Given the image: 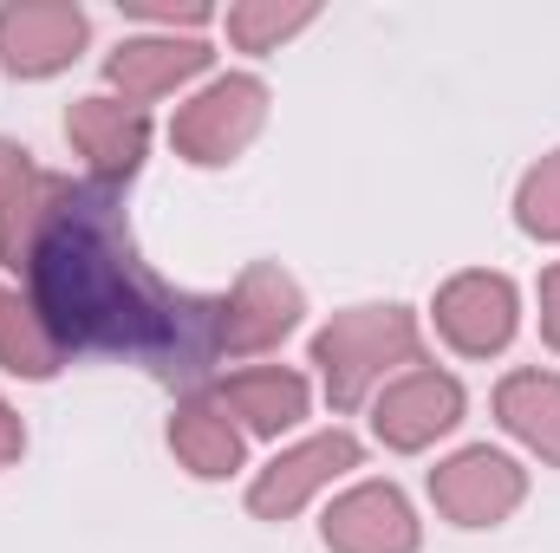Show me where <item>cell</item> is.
Masks as SVG:
<instances>
[{
  "mask_svg": "<svg viewBox=\"0 0 560 553\" xmlns=\"http://www.w3.org/2000/svg\"><path fill=\"white\" fill-rule=\"evenodd\" d=\"M33 176H39L33 150H26V143H13V138H0V209H7V202H13Z\"/></svg>",
  "mask_w": 560,
  "mask_h": 553,
  "instance_id": "ffe728a7",
  "label": "cell"
},
{
  "mask_svg": "<svg viewBox=\"0 0 560 553\" xmlns=\"http://www.w3.org/2000/svg\"><path fill=\"white\" fill-rule=\"evenodd\" d=\"M436 332L450 352L463 358H495L509 352L515 326H522V293L509 274H489V268H469V274H450L436 286Z\"/></svg>",
  "mask_w": 560,
  "mask_h": 553,
  "instance_id": "5b68a950",
  "label": "cell"
},
{
  "mask_svg": "<svg viewBox=\"0 0 560 553\" xmlns=\"http://www.w3.org/2000/svg\"><path fill=\"white\" fill-rule=\"evenodd\" d=\"M430 502L456 528H502L528 502V469L515 456L476 443V449H456L450 462L430 469Z\"/></svg>",
  "mask_w": 560,
  "mask_h": 553,
  "instance_id": "277c9868",
  "label": "cell"
},
{
  "mask_svg": "<svg viewBox=\"0 0 560 553\" xmlns=\"http://www.w3.org/2000/svg\"><path fill=\"white\" fill-rule=\"evenodd\" d=\"M515 222H522V235H535V242H560V150L541 156V163L522 176V189H515Z\"/></svg>",
  "mask_w": 560,
  "mask_h": 553,
  "instance_id": "ac0fdd59",
  "label": "cell"
},
{
  "mask_svg": "<svg viewBox=\"0 0 560 553\" xmlns=\"http://www.w3.org/2000/svg\"><path fill=\"white\" fill-rule=\"evenodd\" d=\"M541 339L560 352V261L541 274Z\"/></svg>",
  "mask_w": 560,
  "mask_h": 553,
  "instance_id": "7402d4cb",
  "label": "cell"
},
{
  "mask_svg": "<svg viewBox=\"0 0 560 553\" xmlns=\"http://www.w3.org/2000/svg\"><path fill=\"white\" fill-rule=\"evenodd\" d=\"M359 456H365V449H359L352 430H319V436L280 449L275 462L248 482V515H255V521H287V515H300L319 489H332L346 469H359Z\"/></svg>",
  "mask_w": 560,
  "mask_h": 553,
  "instance_id": "8992f818",
  "label": "cell"
},
{
  "mask_svg": "<svg viewBox=\"0 0 560 553\" xmlns=\"http://www.w3.org/2000/svg\"><path fill=\"white\" fill-rule=\"evenodd\" d=\"M319 541L332 553H418L423 528L398 482H359L319 515Z\"/></svg>",
  "mask_w": 560,
  "mask_h": 553,
  "instance_id": "9c48e42d",
  "label": "cell"
},
{
  "mask_svg": "<svg viewBox=\"0 0 560 553\" xmlns=\"http://www.w3.org/2000/svg\"><path fill=\"white\" fill-rule=\"evenodd\" d=\"M26 456V423H20V411L0 398V469H13Z\"/></svg>",
  "mask_w": 560,
  "mask_h": 553,
  "instance_id": "44dd1931",
  "label": "cell"
},
{
  "mask_svg": "<svg viewBox=\"0 0 560 553\" xmlns=\"http://www.w3.org/2000/svg\"><path fill=\"white\" fill-rule=\"evenodd\" d=\"M66 143L85 156L92 183L118 189V183L138 176L143 150H150V118H143V105H131V98H72Z\"/></svg>",
  "mask_w": 560,
  "mask_h": 553,
  "instance_id": "8fae6325",
  "label": "cell"
},
{
  "mask_svg": "<svg viewBox=\"0 0 560 553\" xmlns=\"http://www.w3.org/2000/svg\"><path fill=\"white\" fill-rule=\"evenodd\" d=\"M92 39L85 7L72 0H7L0 7V66L13 79H52L66 72Z\"/></svg>",
  "mask_w": 560,
  "mask_h": 553,
  "instance_id": "52a82bcc",
  "label": "cell"
},
{
  "mask_svg": "<svg viewBox=\"0 0 560 553\" xmlns=\"http://www.w3.org/2000/svg\"><path fill=\"white\" fill-rule=\"evenodd\" d=\"M319 20L313 0H235L229 7V46L235 52H275L280 39L306 33Z\"/></svg>",
  "mask_w": 560,
  "mask_h": 553,
  "instance_id": "e0dca14e",
  "label": "cell"
},
{
  "mask_svg": "<svg viewBox=\"0 0 560 553\" xmlns=\"http://www.w3.org/2000/svg\"><path fill=\"white\" fill-rule=\"evenodd\" d=\"M495 423L528 443L548 469H560V372H509L495 385Z\"/></svg>",
  "mask_w": 560,
  "mask_h": 553,
  "instance_id": "9a60e30c",
  "label": "cell"
},
{
  "mask_svg": "<svg viewBox=\"0 0 560 553\" xmlns=\"http://www.w3.org/2000/svg\"><path fill=\"white\" fill-rule=\"evenodd\" d=\"M26 299L59 352H98L196 391L222 358L229 293H176L138 255L118 189L52 176L46 215L26 248Z\"/></svg>",
  "mask_w": 560,
  "mask_h": 553,
  "instance_id": "6da1fadb",
  "label": "cell"
},
{
  "mask_svg": "<svg viewBox=\"0 0 560 553\" xmlns=\"http://www.w3.org/2000/svg\"><path fill=\"white\" fill-rule=\"evenodd\" d=\"M209 39H196V33H138V39H118L112 52H105V79L143 105V98H163V92H176V85H189V79H202L209 72Z\"/></svg>",
  "mask_w": 560,
  "mask_h": 553,
  "instance_id": "7c38bea8",
  "label": "cell"
},
{
  "mask_svg": "<svg viewBox=\"0 0 560 553\" xmlns=\"http://www.w3.org/2000/svg\"><path fill=\"white\" fill-rule=\"evenodd\" d=\"M0 365H7L13 378H33V385L59 378V365H66V352H59V339L39 326L33 299L13 293V286H0Z\"/></svg>",
  "mask_w": 560,
  "mask_h": 553,
  "instance_id": "2e32d148",
  "label": "cell"
},
{
  "mask_svg": "<svg viewBox=\"0 0 560 553\" xmlns=\"http://www.w3.org/2000/svg\"><path fill=\"white\" fill-rule=\"evenodd\" d=\"M118 7H125L131 20H156V26H170V33H176V26H189V33L209 26V7H202V0H118Z\"/></svg>",
  "mask_w": 560,
  "mask_h": 553,
  "instance_id": "d6986e66",
  "label": "cell"
},
{
  "mask_svg": "<svg viewBox=\"0 0 560 553\" xmlns=\"http://www.w3.org/2000/svg\"><path fill=\"white\" fill-rule=\"evenodd\" d=\"M209 398L242 423V436H287L306 423V404H313V391L293 365H248V372L222 378Z\"/></svg>",
  "mask_w": 560,
  "mask_h": 553,
  "instance_id": "4fadbf2b",
  "label": "cell"
},
{
  "mask_svg": "<svg viewBox=\"0 0 560 553\" xmlns=\"http://www.w3.org/2000/svg\"><path fill=\"white\" fill-rule=\"evenodd\" d=\"M261 125H268V85L255 72H229L170 118V150L196 169H222L261 138Z\"/></svg>",
  "mask_w": 560,
  "mask_h": 553,
  "instance_id": "3957f363",
  "label": "cell"
},
{
  "mask_svg": "<svg viewBox=\"0 0 560 553\" xmlns=\"http://www.w3.org/2000/svg\"><path fill=\"white\" fill-rule=\"evenodd\" d=\"M463 411H469V398H463V385H456L450 372H436V365H411L405 378H392V385L378 391V404H372V430H378L385 449L418 456V449H430L436 436H450V430L463 423Z\"/></svg>",
  "mask_w": 560,
  "mask_h": 553,
  "instance_id": "ba28073f",
  "label": "cell"
},
{
  "mask_svg": "<svg viewBox=\"0 0 560 553\" xmlns=\"http://www.w3.org/2000/svg\"><path fill=\"white\" fill-rule=\"evenodd\" d=\"M170 456L196 482H229L242 469V456H248V436L215 398H183L170 411Z\"/></svg>",
  "mask_w": 560,
  "mask_h": 553,
  "instance_id": "5bb4252c",
  "label": "cell"
},
{
  "mask_svg": "<svg viewBox=\"0 0 560 553\" xmlns=\"http://www.w3.org/2000/svg\"><path fill=\"white\" fill-rule=\"evenodd\" d=\"M300 313H306V293H300L293 274H280L275 261L242 268L235 293H229V319H222V352H229V358L275 352L280 339L300 332Z\"/></svg>",
  "mask_w": 560,
  "mask_h": 553,
  "instance_id": "30bf717a",
  "label": "cell"
},
{
  "mask_svg": "<svg viewBox=\"0 0 560 553\" xmlns=\"http://www.w3.org/2000/svg\"><path fill=\"white\" fill-rule=\"evenodd\" d=\"M313 365L332 411H359L398 365H423V326L411 306H346L313 332Z\"/></svg>",
  "mask_w": 560,
  "mask_h": 553,
  "instance_id": "7a4b0ae2",
  "label": "cell"
}]
</instances>
